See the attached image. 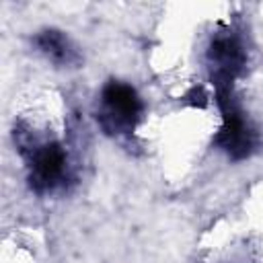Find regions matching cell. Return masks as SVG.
Segmentation results:
<instances>
[{
  "label": "cell",
  "instance_id": "6da1fadb",
  "mask_svg": "<svg viewBox=\"0 0 263 263\" xmlns=\"http://www.w3.org/2000/svg\"><path fill=\"white\" fill-rule=\"evenodd\" d=\"M142 99L132 84L109 80L99 97L95 119L107 136H127L142 119Z\"/></svg>",
  "mask_w": 263,
  "mask_h": 263
},
{
  "label": "cell",
  "instance_id": "7a4b0ae2",
  "mask_svg": "<svg viewBox=\"0 0 263 263\" xmlns=\"http://www.w3.org/2000/svg\"><path fill=\"white\" fill-rule=\"evenodd\" d=\"M220 111H222V127L214 138V144L230 158V160H245L257 148V132L249 123L245 111L236 103L232 88L216 92Z\"/></svg>",
  "mask_w": 263,
  "mask_h": 263
},
{
  "label": "cell",
  "instance_id": "3957f363",
  "mask_svg": "<svg viewBox=\"0 0 263 263\" xmlns=\"http://www.w3.org/2000/svg\"><path fill=\"white\" fill-rule=\"evenodd\" d=\"M29 166V187L35 193L53 191L66 177V150L55 140H18Z\"/></svg>",
  "mask_w": 263,
  "mask_h": 263
},
{
  "label": "cell",
  "instance_id": "277c9868",
  "mask_svg": "<svg viewBox=\"0 0 263 263\" xmlns=\"http://www.w3.org/2000/svg\"><path fill=\"white\" fill-rule=\"evenodd\" d=\"M245 49L232 35H216L208 47L210 78L216 90H230L232 82L245 68Z\"/></svg>",
  "mask_w": 263,
  "mask_h": 263
},
{
  "label": "cell",
  "instance_id": "5b68a950",
  "mask_svg": "<svg viewBox=\"0 0 263 263\" xmlns=\"http://www.w3.org/2000/svg\"><path fill=\"white\" fill-rule=\"evenodd\" d=\"M37 49L55 66H78L80 53L66 33L58 29H43L35 35Z\"/></svg>",
  "mask_w": 263,
  "mask_h": 263
}]
</instances>
